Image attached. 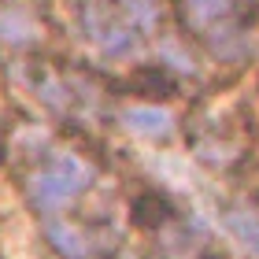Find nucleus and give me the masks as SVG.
I'll use <instances>...</instances> for the list:
<instances>
[{
	"label": "nucleus",
	"instance_id": "2",
	"mask_svg": "<svg viewBox=\"0 0 259 259\" xmlns=\"http://www.w3.org/2000/svg\"><path fill=\"white\" fill-rule=\"evenodd\" d=\"M126 126L141 137H167L170 134V115L163 108H130Z\"/></svg>",
	"mask_w": 259,
	"mask_h": 259
},
{
	"label": "nucleus",
	"instance_id": "7",
	"mask_svg": "<svg viewBox=\"0 0 259 259\" xmlns=\"http://www.w3.org/2000/svg\"><path fill=\"white\" fill-rule=\"evenodd\" d=\"M126 15L137 26H152L156 22V8H152V0H126Z\"/></svg>",
	"mask_w": 259,
	"mask_h": 259
},
{
	"label": "nucleus",
	"instance_id": "6",
	"mask_svg": "<svg viewBox=\"0 0 259 259\" xmlns=\"http://www.w3.org/2000/svg\"><path fill=\"white\" fill-rule=\"evenodd\" d=\"M97 41L104 52H130L134 49V33L130 30H104V33H97Z\"/></svg>",
	"mask_w": 259,
	"mask_h": 259
},
{
	"label": "nucleus",
	"instance_id": "5",
	"mask_svg": "<svg viewBox=\"0 0 259 259\" xmlns=\"http://www.w3.org/2000/svg\"><path fill=\"white\" fill-rule=\"evenodd\" d=\"M185 8H189L193 22H211V19L226 15V0H185Z\"/></svg>",
	"mask_w": 259,
	"mask_h": 259
},
{
	"label": "nucleus",
	"instance_id": "4",
	"mask_svg": "<svg viewBox=\"0 0 259 259\" xmlns=\"http://www.w3.org/2000/svg\"><path fill=\"white\" fill-rule=\"evenodd\" d=\"M49 237H52V244H56L63 255H81V252H85L81 237H78L74 230H67V226H49Z\"/></svg>",
	"mask_w": 259,
	"mask_h": 259
},
{
	"label": "nucleus",
	"instance_id": "1",
	"mask_svg": "<svg viewBox=\"0 0 259 259\" xmlns=\"http://www.w3.org/2000/svg\"><path fill=\"white\" fill-rule=\"evenodd\" d=\"M81 185H85V182H78L74 174H67V170L60 167V170H52V174L33 178L30 193H33V204H41V207H63L67 200L81 189Z\"/></svg>",
	"mask_w": 259,
	"mask_h": 259
},
{
	"label": "nucleus",
	"instance_id": "3",
	"mask_svg": "<svg viewBox=\"0 0 259 259\" xmlns=\"http://www.w3.org/2000/svg\"><path fill=\"white\" fill-rule=\"evenodd\" d=\"M230 230H233V237H237L252 255H259V219L255 215H248V211H233V215H230Z\"/></svg>",
	"mask_w": 259,
	"mask_h": 259
}]
</instances>
